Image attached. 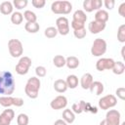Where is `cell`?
<instances>
[{
	"mask_svg": "<svg viewBox=\"0 0 125 125\" xmlns=\"http://www.w3.org/2000/svg\"><path fill=\"white\" fill-rule=\"evenodd\" d=\"M111 70H112V72L114 74H117V75L122 74L124 72V70H125V64H124V62H115Z\"/></svg>",
	"mask_w": 125,
	"mask_h": 125,
	"instance_id": "cb8c5ba5",
	"label": "cell"
},
{
	"mask_svg": "<svg viewBox=\"0 0 125 125\" xmlns=\"http://www.w3.org/2000/svg\"><path fill=\"white\" fill-rule=\"evenodd\" d=\"M14 103V98L11 96H3L0 98V104L4 107H10L11 105H13Z\"/></svg>",
	"mask_w": 125,
	"mask_h": 125,
	"instance_id": "4316f807",
	"label": "cell"
},
{
	"mask_svg": "<svg viewBox=\"0 0 125 125\" xmlns=\"http://www.w3.org/2000/svg\"><path fill=\"white\" fill-rule=\"evenodd\" d=\"M105 28V23L104 22H99L97 21H90L88 25V29L92 34H98L101 31H103Z\"/></svg>",
	"mask_w": 125,
	"mask_h": 125,
	"instance_id": "8fae6325",
	"label": "cell"
},
{
	"mask_svg": "<svg viewBox=\"0 0 125 125\" xmlns=\"http://www.w3.org/2000/svg\"><path fill=\"white\" fill-rule=\"evenodd\" d=\"M54 89L58 93H64L67 90V85L65 80L62 79H58L54 82Z\"/></svg>",
	"mask_w": 125,
	"mask_h": 125,
	"instance_id": "2e32d148",
	"label": "cell"
},
{
	"mask_svg": "<svg viewBox=\"0 0 125 125\" xmlns=\"http://www.w3.org/2000/svg\"><path fill=\"white\" fill-rule=\"evenodd\" d=\"M44 34H45V36H46L47 38H54V37L57 36L58 30H57V28L54 27V26H49V27H47V28L45 29Z\"/></svg>",
	"mask_w": 125,
	"mask_h": 125,
	"instance_id": "f1b7e54d",
	"label": "cell"
},
{
	"mask_svg": "<svg viewBox=\"0 0 125 125\" xmlns=\"http://www.w3.org/2000/svg\"><path fill=\"white\" fill-rule=\"evenodd\" d=\"M24 29L29 33H36L39 31L40 25L37 21L36 22H26L24 24Z\"/></svg>",
	"mask_w": 125,
	"mask_h": 125,
	"instance_id": "7402d4cb",
	"label": "cell"
},
{
	"mask_svg": "<svg viewBox=\"0 0 125 125\" xmlns=\"http://www.w3.org/2000/svg\"><path fill=\"white\" fill-rule=\"evenodd\" d=\"M100 125H106V123H105V120L104 119V120H102L101 122H100Z\"/></svg>",
	"mask_w": 125,
	"mask_h": 125,
	"instance_id": "c3c4849f",
	"label": "cell"
},
{
	"mask_svg": "<svg viewBox=\"0 0 125 125\" xmlns=\"http://www.w3.org/2000/svg\"><path fill=\"white\" fill-rule=\"evenodd\" d=\"M51 10L54 14L62 15V1H55L51 5Z\"/></svg>",
	"mask_w": 125,
	"mask_h": 125,
	"instance_id": "603a6c76",
	"label": "cell"
},
{
	"mask_svg": "<svg viewBox=\"0 0 125 125\" xmlns=\"http://www.w3.org/2000/svg\"><path fill=\"white\" fill-rule=\"evenodd\" d=\"M83 8L88 13L93 12L94 10H93V7H92V0H84V2H83Z\"/></svg>",
	"mask_w": 125,
	"mask_h": 125,
	"instance_id": "8d00e7d4",
	"label": "cell"
},
{
	"mask_svg": "<svg viewBox=\"0 0 125 125\" xmlns=\"http://www.w3.org/2000/svg\"><path fill=\"white\" fill-rule=\"evenodd\" d=\"M31 66V59L28 57H21L18 62V64L16 65V72L20 75H25L28 70L29 67Z\"/></svg>",
	"mask_w": 125,
	"mask_h": 125,
	"instance_id": "5b68a950",
	"label": "cell"
},
{
	"mask_svg": "<svg viewBox=\"0 0 125 125\" xmlns=\"http://www.w3.org/2000/svg\"><path fill=\"white\" fill-rule=\"evenodd\" d=\"M35 73H36V75H37L38 77H44V76H46L47 69H46L44 66L39 65V66H37V67L35 68Z\"/></svg>",
	"mask_w": 125,
	"mask_h": 125,
	"instance_id": "e575fe53",
	"label": "cell"
},
{
	"mask_svg": "<svg viewBox=\"0 0 125 125\" xmlns=\"http://www.w3.org/2000/svg\"><path fill=\"white\" fill-rule=\"evenodd\" d=\"M103 5H104V7L107 9V10H112L114 8V5H115V2L114 0H104L103 2Z\"/></svg>",
	"mask_w": 125,
	"mask_h": 125,
	"instance_id": "60d3db41",
	"label": "cell"
},
{
	"mask_svg": "<svg viewBox=\"0 0 125 125\" xmlns=\"http://www.w3.org/2000/svg\"><path fill=\"white\" fill-rule=\"evenodd\" d=\"M118 14H119L121 17L125 18V3H124V2L119 6V8H118Z\"/></svg>",
	"mask_w": 125,
	"mask_h": 125,
	"instance_id": "f6af8a7d",
	"label": "cell"
},
{
	"mask_svg": "<svg viewBox=\"0 0 125 125\" xmlns=\"http://www.w3.org/2000/svg\"><path fill=\"white\" fill-rule=\"evenodd\" d=\"M108 13L105 11V10H99L97 11V13L95 14V21H99V22H104V23H106V21H108Z\"/></svg>",
	"mask_w": 125,
	"mask_h": 125,
	"instance_id": "9a60e30c",
	"label": "cell"
},
{
	"mask_svg": "<svg viewBox=\"0 0 125 125\" xmlns=\"http://www.w3.org/2000/svg\"><path fill=\"white\" fill-rule=\"evenodd\" d=\"M28 4L27 0H14L13 1V6L16 7V9L18 10H21L23 8H25Z\"/></svg>",
	"mask_w": 125,
	"mask_h": 125,
	"instance_id": "1f68e13d",
	"label": "cell"
},
{
	"mask_svg": "<svg viewBox=\"0 0 125 125\" xmlns=\"http://www.w3.org/2000/svg\"><path fill=\"white\" fill-rule=\"evenodd\" d=\"M120 112L116 109H109L105 114L106 125H120Z\"/></svg>",
	"mask_w": 125,
	"mask_h": 125,
	"instance_id": "ba28073f",
	"label": "cell"
},
{
	"mask_svg": "<svg viewBox=\"0 0 125 125\" xmlns=\"http://www.w3.org/2000/svg\"><path fill=\"white\" fill-rule=\"evenodd\" d=\"M71 27L73 28V30H77V29H81L85 27V23L83 22H79V21H71Z\"/></svg>",
	"mask_w": 125,
	"mask_h": 125,
	"instance_id": "f35d334b",
	"label": "cell"
},
{
	"mask_svg": "<svg viewBox=\"0 0 125 125\" xmlns=\"http://www.w3.org/2000/svg\"><path fill=\"white\" fill-rule=\"evenodd\" d=\"M13 9H14L13 3L10 2V1H4L0 4V12L3 15L13 14Z\"/></svg>",
	"mask_w": 125,
	"mask_h": 125,
	"instance_id": "5bb4252c",
	"label": "cell"
},
{
	"mask_svg": "<svg viewBox=\"0 0 125 125\" xmlns=\"http://www.w3.org/2000/svg\"><path fill=\"white\" fill-rule=\"evenodd\" d=\"M72 5L69 1H62V15H67L71 12Z\"/></svg>",
	"mask_w": 125,
	"mask_h": 125,
	"instance_id": "d6a6232c",
	"label": "cell"
},
{
	"mask_svg": "<svg viewBox=\"0 0 125 125\" xmlns=\"http://www.w3.org/2000/svg\"><path fill=\"white\" fill-rule=\"evenodd\" d=\"M124 49H125V47H122V50H121V56H122V58H123V59H125V55H124Z\"/></svg>",
	"mask_w": 125,
	"mask_h": 125,
	"instance_id": "7dc6e473",
	"label": "cell"
},
{
	"mask_svg": "<svg viewBox=\"0 0 125 125\" xmlns=\"http://www.w3.org/2000/svg\"><path fill=\"white\" fill-rule=\"evenodd\" d=\"M117 104V99L114 95H106L99 100V106L102 109H108Z\"/></svg>",
	"mask_w": 125,
	"mask_h": 125,
	"instance_id": "8992f818",
	"label": "cell"
},
{
	"mask_svg": "<svg viewBox=\"0 0 125 125\" xmlns=\"http://www.w3.org/2000/svg\"><path fill=\"white\" fill-rule=\"evenodd\" d=\"M53 63L56 67H62L65 65V58L62 55H57L53 59Z\"/></svg>",
	"mask_w": 125,
	"mask_h": 125,
	"instance_id": "484cf974",
	"label": "cell"
},
{
	"mask_svg": "<svg viewBox=\"0 0 125 125\" xmlns=\"http://www.w3.org/2000/svg\"><path fill=\"white\" fill-rule=\"evenodd\" d=\"M56 25L58 33H60L61 35H67L69 33V22L65 17L58 18L56 21Z\"/></svg>",
	"mask_w": 125,
	"mask_h": 125,
	"instance_id": "52a82bcc",
	"label": "cell"
},
{
	"mask_svg": "<svg viewBox=\"0 0 125 125\" xmlns=\"http://www.w3.org/2000/svg\"><path fill=\"white\" fill-rule=\"evenodd\" d=\"M65 65L69 69H75V68H77L78 65H79V60H78V58H76L74 56L67 57L65 59Z\"/></svg>",
	"mask_w": 125,
	"mask_h": 125,
	"instance_id": "e0dca14e",
	"label": "cell"
},
{
	"mask_svg": "<svg viewBox=\"0 0 125 125\" xmlns=\"http://www.w3.org/2000/svg\"><path fill=\"white\" fill-rule=\"evenodd\" d=\"M103 6V1L102 0H92V7H93V10H101Z\"/></svg>",
	"mask_w": 125,
	"mask_h": 125,
	"instance_id": "ab89813d",
	"label": "cell"
},
{
	"mask_svg": "<svg viewBox=\"0 0 125 125\" xmlns=\"http://www.w3.org/2000/svg\"><path fill=\"white\" fill-rule=\"evenodd\" d=\"M93 76L91 73H85L82 75L81 79H80V85L84 90H88L91 86V84L93 83Z\"/></svg>",
	"mask_w": 125,
	"mask_h": 125,
	"instance_id": "7c38bea8",
	"label": "cell"
},
{
	"mask_svg": "<svg viewBox=\"0 0 125 125\" xmlns=\"http://www.w3.org/2000/svg\"><path fill=\"white\" fill-rule=\"evenodd\" d=\"M11 121L12 120L9 117H7L3 112L0 114V125H10Z\"/></svg>",
	"mask_w": 125,
	"mask_h": 125,
	"instance_id": "74e56055",
	"label": "cell"
},
{
	"mask_svg": "<svg viewBox=\"0 0 125 125\" xmlns=\"http://www.w3.org/2000/svg\"><path fill=\"white\" fill-rule=\"evenodd\" d=\"M62 120L65 121L66 123H72L75 120V114L73 113V111L69 108H66L62 111Z\"/></svg>",
	"mask_w": 125,
	"mask_h": 125,
	"instance_id": "ac0fdd59",
	"label": "cell"
},
{
	"mask_svg": "<svg viewBox=\"0 0 125 125\" xmlns=\"http://www.w3.org/2000/svg\"><path fill=\"white\" fill-rule=\"evenodd\" d=\"M13 105H16V106H18V107L22 106V105H23V100H22L21 98H19V97L14 98V103H13Z\"/></svg>",
	"mask_w": 125,
	"mask_h": 125,
	"instance_id": "ee69618b",
	"label": "cell"
},
{
	"mask_svg": "<svg viewBox=\"0 0 125 125\" xmlns=\"http://www.w3.org/2000/svg\"><path fill=\"white\" fill-rule=\"evenodd\" d=\"M9 53L13 58H20L23 53V47L19 39H10L8 42Z\"/></svg>",
	"mask_w": 125,
	"mask_h": 125,
	"instance_id": "277c9868",
	"label": "cell"
},
{
	"mask_svg": "<svg viewBox=\"0 0 125 125\" xmlns=\"http://www.w3.org/2000/svg\"><path fill=\"white\" fill-rule=\"evenodd\" d=\"M23 18L26 20L27 22H36L37 21V16L34 12L30 11V10H26L24 13H23Z\"/></svg>",
	"mask_w": 125,
	"mask_h": 125,
	"instance_id": "83f0119b",
	"label": "cell"
},
{
	"mask_svg": "<svg viewBox=\"0 0 125 125\" xmlns=\"http://www.w3.org/2000/svg\"><path fill=\"white\" fill-rule=\"evenodd\" d=\"M121 125H125V122H122V124Z\"/></svg>",
	"mask_w": 125,
	"mask_h": 125,
	"instance_id": "681fc988",
	"label": "cell"
},
{
	"mask_svg": "<svg viewBox=\"0 0 125 125\" xmlns=\"http://www.w3.org/2000/svg\"><path fill=\"white\" fill-rule=\"evenodd\" d=\"M106 42L103 38H97L94 40L91 47V54L94 57H101L106 52Z\"/></svg>",
	"mask_w": 125,
	"mask_h": 125,
	"instance_id": "3957f363",
	"label": "cell"
},
{
	"mask_svg": "<svg viewBox=\"0 0 125 125\" xmlns=\"http://www.w3.org/2000/svg\"><path fill=\"white\" fill-rule=\"evenodd\" d=\"M117 39L119 42H125V24H121L117 30Z\"/></svg>",
	"mask_w": 125,
	"mask_h": 125,
	"instance_id": "f546056e",
	"label": "cell"
},
{
	"mask_svg": "<svg viewBox=\"0 0 125 125\" xmlns=\"http://www.w3.org/2000/svg\"><path fill=\"white\" fill-rule=\"evenodd\" d=\"M31 4L34 8H37V9H41L45 6L46 4V1L45 0H32L31 1Z\"/></svg>",
	"mask_w": 125,
	"mask_h": 125,
	"instance_id": "d590c367",
	"label": "cell"
},
{
	"mask_svg": "<svg viewBox=\"0 0 125 125\" xmlns=\"http://www.w3.org/2000/svg\"><path fill=\"white\" fill-rule=\"evenodd\" d=\"M114 62H115L110 58H101L96 62V68L99 71H104L105 69H112Z\"/></svg>",
	"mask_w": 125,
	"mask_h": 125,
	"instance_id": "9c48e42d",
	"label": "cell"
},
{
	"mask_svg": "<svg viewBox=\"0 0 125 125\" xmlns=\"http://www.w3.org/2000/svg\"><path fill=\"white\" fill-rule=\"evenodd\" d=\"M73 34H74V36L77 39H83L86 36V28L84 27V28H81V29L74 30L73 31Z\"/></svg>",
	"mask_w": 125,
	"mask_h": 125,
	"instance_id": "836d02e7",
	"label": "cell"
},
{
	"mask_svg": "<svg viewBox=\"0 0 125 125\" xmlns=\"http://www.w3.org/2000/svg\"><path fill=\"white\" fill-rule=\"evenodd\" d=\"M116 95H117V97H118L120 100L124 101V100H125V88H123V87L117 88V89H116Z\"/></svg>",
	"mask_w": 125,
	"mask_h": 125,
	"instance_id": "b9f144b4",
	"label": "cell"
},
{
	"mask_svg": "<svg viewBox=\"0 0 125 125\" xmlns=\"http://www.w3.org/2000/svg\"><path fill=\"white\" fill-rule=\"evenodd\" d=\"M22 21H23V16H22L21 13H20V12H14L12 14V16H11V21H12V23H14L16 25H19V24H21L22 22Z\"/></svg>",
	"mask_w": 125,
	"mask_h": 125,
	"instance_id": "d4e9b609",
	"label": "cell"
},
{
	"mask_svg": "<svg viewBox=\"0 0 125 125\" xmlns=\"http://www.w3.org/2000/svg\"><path fill=\"white\" fill-rule=\"evenodd\" d=\"M66 85H67V88H70V89H75L77 86H78V77L74 74H70L66 77Z\"/></svg>",
	"mask_w": 125,
	"mask_h": 125,
	"instance_id": "ffe728a7",
	"label": "cell"
},
{
	"mask_svg": "<svg viewBox=\"0 0 125 125\" xmlns=\"http://www.w3.org/2000/svg\"><path fill=\"white\" fill-rule=\"evenodd\" d=\"M85 107H86V103L84 101H80L79 103H75L72 104L71 110L73 111V113L80 114L81 112L85 111Z\"/></svg>",
	"mask_w": 125,
	"mask_h": 125,
	"instance_id": "44dd1931",
	"label": "cell"
},
{
	"mask_svg": "<svg viewBox=\"0 0 125 125\" xmlns=\"http://www.w3.org/2000/svg\"><path fill=\"white\" fill-rule=\"evenodd\" d=\"M28 122H29V118L26 114L21 113V114L18 115V117H17L18 125H28Z\"/></svg>",
	"mask_w": 125,
	"mask_h": 125,
	"instance_id": "4dcf8cb0",
	"label": "cell"
},
{
	"mask_svg": "<svg viewBox=\"0 0 125 125\" xmlns=\"http://www.w3.org/2000/svg\"><path fill=\"white\" fill-rule=\"evenodd\" d=\"M54 125H67V123L65 121H63L62 119H58V120L55 121Z\"/></svg>",
	"mask_w": 125,
	"mask_h": 125,
	"instance_id": "bcb514c9",
	"label": "cell"
},
{
	"mask_svg": "<svg viewBox=\"0 0 125 125\" xmlns=\"http://www.w3.org/2000/svg\"><path fill=\"white\" fill-rule=\"evenodd\" d=\"M15 79L10 71H0V94L11 96L15 91Z\"/></svg>",
	"mask_w": 125,
	"mask_h": 125,
	"instance_id": "6da1fadb",
	"label": "cell"
},
{
	"mask_svg": "<svg viewBox=\"0 0 125 125\" xmlns=\"http://www.w3.org/2000/svg\"><path fill=\"white\" fill-rule=\"evenodd\" d=\"M89 90L91 91V93L99 96V95L103 94V92H104V84L100 81H93Z\"/></svg>",
	"mask_w": 125,
	"mask_h": 125,
	"instance_id": "4fadbf2b",
	"label": "cell"
},
{
	"mask_svg": "<svg viewBox=\"0 0 125 125\" xmlns=\"http://www.w3.org/2000/svg\"><path fill=\"white\" fill-rule=\"evenodd\" d=\"M3 113L7 116V117H9L11 120H13L14 119V117H15V112H14V110L13 109H11V108H7V109H4V111H3Z\"/></svg>",
	"mask_w": 125,
	"mask_h": 125,
	"instance_id": "7bdbcfd3",
	"label": "cell"
},
{
	"mask_svg": "<svg viewBox=\"0 0 125 125\" xmlns=\"http://www.w3.org/2000/svg\"><path fill=\"white\" fill-rule=\"evenodd\" d=\"M40 79L38 77H30L24 87V92L26 94V96L30 99H36L38 97V93H39V89H40Z\"/></svg>",
	"mask_w": 125,
	"mask_h": 125,
	"instance_id": "7a4b0ae2",
	"label": "cell"
},
{
	"mask_svg": "<svg viewBox=\"0 0 125 125\" xmlns=\"http://www.w3.org/2000/svg\"><path fill=\"white\" fill-rule=\"evenodd\" d=\"M66 105H67V99H66L64 96H62V95L56 97V98L53 99L52 102L50 103V106H51L53 109H55V110L64 108Z\"/></svg>",
	"mask_w": 125,
	"mask_h": 125,
	"instance_id": "30bf717a",
	"label": "cell"
},
{
	"mask_svg": "<svg viewBox=\"0 0 125 125\" xmlns=\"http://www.w3.org/2000/svg\"><path fill=\"white\" fill-rule=\"evenodd\" d=\"M72 17H73L72 21H79V22L85 23L86 21H87V16H86L85 12L82 11V10H76Z\"/></svg>",
	"mask_w": 125,
	"mask_h": 125,
	"instance_id": "d6986e66",
	"label": "cell"
}]
</instances>
